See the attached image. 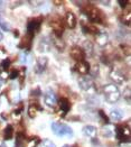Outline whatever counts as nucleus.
I'll return each instance as SVG.
<instances>
[{"label": "nucleus", "mask_w": 131, "mask_h": 147, "mask_svg": "<svg viewBox=\"0 0 131 147\" xmlns=\"http://www.w3.org/2000/svg\"><path fill=\"white\" fill-rule=\"evenodd\" d=\"M104 97L109 103H114L120 99V90L116 84H107L103 89Z\"/></svg>", "instance_id": "nucleus-1"}, {"label": "nucleus", "mask_w": 131, "mask_h": 147, "mask_svg": "<svg viewBox=\"0 0 131 147\" xmlns=\"http://www.w3.org/2000/svg\"><path fill=\"white\" fill-rule=\"evenodd\" d=\"M52 130L60 137H72L73 136L72 128L65 123H52Z\"/></svg>", "instance_id": "nucleus-2"}, {"label": "nucleus", "mask_w": 131, "mask_h": 147, "mask_svg": "<svg viewBox=\"0 0 131 147\" xmlns=\"http://www.w3.org/2000/svg\"><path fill=\"white\" fill-rule=\"evenodd\" d=\"M84 11L87 15V17L90 18L91 22H93V23H102V17L100 16L101 12L99 11L97 8L93 7V6H87Z\"/></svg>", "instance_id": "nucleus-3"}, {"label": "nucleus", "mask_w": 131, "mask_h": 147, "mask_svg": "<svg viewBox=\"0 0 131 147\" xmlns=\"http://www.w3.org/2000/svg\"><path fill=\"white\" fill-rule=\"evenodd\" d=\"M116 137L118 138L120 143H126V142H129L130 138H129V130L124 127V126H121V125H117L116 126Z\"/></svg>", "instance_id": "nucleus-4"}, {"label": "nucleus", "mask_w": 131, "mask_h": 147, "mask_svg": "<svg viewBox=\"0 0 131 147\" xmlns=\"http://www.w3.org/2000/svg\"><path fill=\"white\" fill-rule=\"evenodd\" d=\"M40 24H42V18H35V19L29 20L27 24V35L34 37V34L39 29Z\"/></svg>", "instance_id": "nucleus-5"}, {"label": "nucleus", "mask_w": 131, "mask_h": 147, "mask_svg": "<svg viewBox=\"0 0 131 147\" xmlns=\"http://www.w3.org/2000/svg\"><path fill=\"white\" fill-rule=\"evenodd\" d=\"M44 102L45 105H47L48 107H55L57 103V98L55 96V93L52 90H47L44 94Z\"/></svg>", "instance_id": "nucleus-6"}, {"label": "nucleus", "mask_w": 131, "mask_h": 147, "mask_svg": "<svg viewBox=\"0 0 131 147\" xmlns=\"http://www.w3.org/2000/svg\"><path fill=\"white\" fill-rule=\"evenodd\" d=\"M71 56L77 62L84 61V59H85V52L81 47H79V46H74L71 49Z\"/></svg>", "instance_id": "nucleus-7"}, {"label": "nucleus", "mask_w": 131, "mask_h": 147, "mask_svg": "<svg viewBox=\"0 0 131 147\" xmlns=\"http://www.w3.org/2000/svg\"><path fill=\"white\" fill-rule=\"evenodd\" d=\"M74 70L81 74H86V73H89V71H90V65H89L87 62H85V61L76 62V64H75V66H74Z\"/></svg>", "instance_id": "nucleus-8"}, {"label": "nucleus", "mask_w": 131, "mask_h": 147, "mask_svg": "<svg viewBox=\"0 0 131 147\" xmlns=\"http://www.w3.org/2000/svg\"><path fill=\"white\" fill-rule=\"evenodd\" d=\"M83 135L85 137H89V138H91V139H93V138H95L96 136V128L94 126H91V125H87V126H85L83 128Z\"/></svg>", "instance_id": "nucleus-9"}, {"label": "nucleus", "mask_w": 131, "mask_h": 147, "mask_svg": "<svg viewBox=\"0 0 131 147\" xmlns=\"http://www.w3.org/2000/svg\"><path fill=\"white\" fill-rule=\"evenodd\" d=\"M65 23H66V25L70 28H74L76 26V17H75V15L73 12H66V15H65Z\"/></svg>", "instance_id": "nucleus-10"}, {"label": "nucleus", "mask_w": 131, "mask_h": 147, "mask_svg": "<svg viewBox=\"0 0 131 147\" xmlns=\"http://www.w3.org/2000/svg\"><path fill=\"white\" fill-rule=\"evenodd\" d=\"M79 84H80V86L82 88V90H84V91H89L90 89L93 88V82H92V80H90V79H87V78H82V79H80Z\"/></svg>", "instance_id": "nucleus-11"}, {"label": "nucleus", "mask_w": 131, "mask_h": 147, "mask_svg": "<svg viewBox=\"0 0 131 147\" xmlns=\"http://www.w3.org/2000/svg\"><path fill=\"white\" fill-rule=\"evenodd\" d=\"M60 108L64 115H66V113L70 111V109H71V103H70L69 99H66V98L60 99Z\"/></svg>", "instance_id": "nucleus-12"}, {"label": "nucleus", "mask_w": 131, "mask_h": 147, "mask_svg": "<svg viewBox=\"0 0 131 147\" xmlns=\"http://www.w3.org/2000/svg\"><path fill=\"white\" fill-rule=\"evenodd\" d=\"M110 76H111L112 80H114V81L118 82V83H122L123 81H126V76L121 73L119 70H114V71H112V72L110 73Z\"/></svg>", "instance_id": "nucleus-13"}, {"label": "nucleus", "mask_w": 131, "mask_h": 147, "mask_svg": "<svg viewBox=\"0 0 131 147\" xmlns=\"http://www.w3.org/2000/svg\"><path fill=\"white\" fill-rule=\"evenodd\" d=\"M32 40H33V36L26 35V36L23 38V40L20 42L19 47H20V49H29V47H30V44H32Z\"/></svg>", "instance_id": "nucleus-14"}, {"label": "nucleus", "mask_w": 131, "mask_h": 147, "mask_svg": "<svg viewBox=\"0 0 131 147\" xmlns=\"http://www.w3.org/2000/svg\"><path fill=\"white\" fill-rule=\"evenodd\" d=\"M110 116H111V119H113L116 121H120L123 118V112L121 110H119V109H116V110L111 111Z\"/></svg>", "instance_id": "nucleus-15"}, {"label": "nucleus", "mask_w": 131, "mask_h": 147, "mask_svg": "<svg viewBox=\"0 0 131 147\" xmlns=\"http://www.w3.org/2000/svg\"><path fill=\"white\" fill-rule=\"evenodd\" d=\"M12 136H13V127H12V125H8V126L5 128L3 137H5L6 140H8V139H11Z\"/></svg>", "instance_id": "nucleus-16"}, {"label": "nucleus", "mask_w": 131, "mask_h": 147, "mask_svg": "<svg viewBox=\"0 0 131 147\" xmlns=\"http://www.w3.org/2000/svg\"><path fill=\"white\" fill-rule=\"evenodd\" d=\"M46 65H47V59L46 57L38 59V62H37V70H38V72L44 71V69L46 67Z\"/></svg>", "instance_id": "nucleus-17"}, {"label": "nucleus", "mask_w": 131, "mask_h": 147, "mask_svg": "<svg viewBox=\"0 0 131 147\" xmlns=\"http://www.w3.org/2000/svg\"><path fill=\"white\" fill-rule=\"evenodd\" d=\"M96 40H97V44L100 46H104L107 43V34H100L96 37Z\"/></svg>", "instance_id": "nucleus-18"}, {"label": "nucleus", "mask_w": 131, "mask_h": 147, "mask_svg": "<svg viewBox=\"0 0 131 147\" xmlns=\"http://www.w3.org/2000/svg\"><path fill=\"white\" fill-rule=\"evenodd\" d=\"M0 28L1 29H3V30H6V32H8L9 29H10V27H9V24L5 20V18L3 17H1L0 16Z\"/></svg>", "instance_id": "nucleus-19"}, {"label": "nucleus", "mask_w": 131, "mask_h": 147, "mask_svg": "<svg viewBox=\"0 0 131 147\" xmlns=\"http://www.w3.org/2000/svg\"><path fill=\"white\" fill-rule=\"evenodd\" d=\"M130 12L128 11L126 15H123L122 16V18H121V20H122V23L124 25H127V26H130L131 24V17H130Z\"/></svg>", "instance_id": "nucleus-20"}, {"label": "nucleus", "mask_w": 131, "mask_h": 147, "mask_svg": "<svg viewBox=\"0 0 131 147\" xmlns=\"http://www.w3.org/2000/svg\"><path fill=\"white\" fill-rule=\"evenodd\" d=\"M102 133H103V136H104V137H111V136H113V131L110 129V126H109V125L104 126V127L102 128Z\"/></svg>", "instance_id": "nucleus-21"}, {"label": "nucleus", "mask_w": 131, "mask_h": 147, "mask_svg": "<svg viewBox=\"0 0 131 147\" xmlns=\"http://www.w3.org/2000/svg\"><path fill=\"white\" fill-rule=\"evenodd\" d=\"M9 66H10V60L9 59H5L0 64V69L3 70V71H7L9 69Z\"/></svg>", "instance_id": "nucleus-22"}, {"label": "nucleus", "mask_w": 131, "mask_h": 147, "mask_svg": "<svg viewBox=\"0 0 131 147\" xmlns=\"http://www.w3.org/2000/svg\"><path fill=\"white\" fill-rule=\"evenodd\" d=\"M36 108H38V107H34L33 105H30V107H29V109H28V116H29L30 118L36 117ZM38 109H42V108H38Z\"/></svg>", "instance_id": "nucleus-23"}, {"label": "nucleus", "mask_w": 131, "mask_h": 147, "mask_svg": "<svg viewBox=\"0 0 131 147\" xmlns=\"http://www.w3.org/2000/svg\"><path fill=\"white\" fill-rule=\"evenodd\" d=\"M18 74H19V72H18L17 70H12L11 73L9 74V79H11V80H13V79H16V78L18 76Z\"/></svg>", "instance_id": "nucleus-24"}, {"label": "nucleus", "mask_w": 131, "mask_h": 147, "mask_svg": "<svg viewBox=\"0 0 131 147\" xmlns=\"http://www.w3.org/2000/svg\"><path fill=\"white\" fill-rule=\"evenodd\" d=\"M99 113H100L101 118H102V119H103V120H104L105 123H109V118H107V115L104 113V111H103V110H100V111H99Z\"/></svg>", "instance_id": "nucleus-25"}, {"label": "nucleus", "mask_w": 131, "mask_h": 147, "mask_svg": "<svg viewBox=\"0 0 131 147\" xmlns=\"http://www.w3.org/2000/svg\"><path fill=\"white\" fill-rule=\"evenodd\" d=\"M44 147H56V145L54 143L49 142V140H45L44 142Z\"/></svg>", "instance_id": "nucleus-26"}, {"label": "nucleus", "mask_w": 131, "mask_h": 147, "mask_svg": "<svg viewBox=\"0 0 131 147\" xmlns=\"http://www.w3.org/2000/svg\"><path fill=\"white\" fill-rule=\"evenodd\" d=\"M118 2H119V5H120V7H121V8H126V6L130 3L129 1H126V0H124V1H122V0H119Z\"/></svg>", "instance_id": "nucleus-27"}, {"label": "nucleus", "mask_w": 131, "mask_h": 147, "mask_svg": "<svg viewBox=\"0 0 131 147\" xmlns=\"http://www.w3.org/2000/svg\"><path fill=\"white\" fill-rule=\"evenodd\" d=\"M121 49H123V52H124V51L127 52V53H126L127 55H129V54H130V49H129V46H126V45H121Z\"/></svg>", "instance_id": "nucleus-28"}, {"label": "nucleus", "mask_w": 131, "mask_h": 147, "mask_svg": "<svg viewBox=\"0 0 131 147\" xmlns=\"http://www.w3.org/2000/svg\"><path fill=\"white\" fill-rule=\"evenodd\" d=\"M13 34H15V37L19 36V32H18V30H13Z\"/></svg>", "instance_id": "nucleus-29"}, {"label": "nucleus", "mask_w": 131, "mask_h": 147, "mask_svg": "<svg viewBox=\"0 0 131 147\" xmlns=\"http://www.w3.org/2000/svg\"><path fill=\"white\" fill-rule=\"evenodd\" d=\"M2 38H3V35H2V33L0 32V40H2Z\"/></svg>", "instance_id": "nucleus-30"}, {"label": "nucleus", "mask_w": 131, "mask_h": 147, "mask_svg": "<svg viewBox=\"0 0 131 147\" xmlns=\"http://www.w3.org/2000/svg\"><path fill=\"white\" fill-rule=\"evenodd\" d=\"M2 86V80H1V79H0V86Z\"/></svg>", "instance_id": "nucleus-31"}, {"label": "nucleus", "mask_w": 131, "mask_h": 147, "mask_svg": "<svg viewBox=\"0 0 131 147\" xmlns=\"http://www.w3.org/2000/svg\"><path fill=\"white\" fill-rule=\"evenodd\" d=\"M63 147H71V146H69V145H65V146H63Z\"/></svg>", "instance_id": "nucleus-32"}]
</instances>
